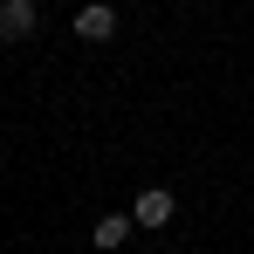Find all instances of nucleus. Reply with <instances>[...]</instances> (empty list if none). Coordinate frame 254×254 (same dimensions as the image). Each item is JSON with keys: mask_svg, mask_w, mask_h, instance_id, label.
<instances>
[{"mask_svg": "<svg viewBox=\"0 0 254 254\" xmlns=\"http://www.w3.org/2000/svg\"><path fill=\"white\" fill-rule=\"evenodd\" d=\"M35 28H42V7L35 0H0V35L7 42H35Z\"/></svg>", "mask_w": 254, "mask_h": 254, "instance_id": "nucleus-1", "label": "nucleus"}, {"mask_svg": "<svg viewBox=\"0 0 254 254\" xmlns=\"http://www.w3.org/2000/svg\"><path fill=\"white\" fill-rule=\"evenodd\" d=\"M172 213H179V199H172L165 186H144L137 206H130V220H137V227H172Z\"/></svg>", "mask_w": 254, "mask_h": 254, "instance_id": "nucleus-2", "label": "nucleus"}, {"mask_svg": "<svg viewBox=\"0 0 254 254\" xmlns=\"http://www.w3.org/2000/svg\"><path fill=\"white\" fill-rule=\"evenodd\" d=\"M76 35H83V42H110V35H117V7H110V0H89L83 14H76Z\"/></svg>", "mask_w": 254, "mask_h": 254, "instance_id": "nucleus-3", "label": "nucleus"}, {"mask_svg": "<svg viewBox=\"0 0 254 254\" xmlns=\"http://www.w3.org/2000/svg\"><path fill=\"white\" fill-rule=\"evenodd\" d=\"M0 42H7V35H0Z\"/></svg>", "mask_w": 254, "mask_h": 254, "instance_id": "nucleus-5", "label": "nucleus"}, {"mask_svg": "<svg viewBox=\"0 0 254 254\" xmlns=\"http://www.w3.org/2000/svg\"><path fill=\"white\" fill-rule=\"evenodd\" d=\"M130 227H137L130 213H103V220L89 227V241H96V248H103V254H117V248H124V241H130Z\"/></svg>", "mask_w": 254, "mask_h": 254, "instance_id": "nucleus-4", "label": "nucleus"}]
</instances>
